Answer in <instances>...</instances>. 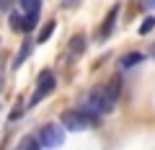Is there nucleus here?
Instances as JSON below:
<instances>
[{"instance_id":"nucleus-1","label":"nucleus","mask_w":155,"mask_h":150,"mask_svg":"<svg viewBox=\"0 0 155 150\" xmlns=\"http://www.w3.org/2000/svg\"><path fill=\"white\" fill-rule=\"evenodd\" d=\"M36 140H39L41 148H60L65 142V129H62V124H44L41 135Z\"/></svg>"},{"instance_id":"nucleus-2","label":"nucleus","mask_w":155,"mask_h":150,"mask_svg":"<svg viewBox=\"0 0 155 150\" xmlns=\"http://www.w3.org/2000/svg\"><path fill=\"white\" fill-rule=\"evenodd\" d=\"M62 127L70 129V132H83L91 124H88V119H85L83 111H65V114H62Z\"/></svg>"},{"instance_id":"nucleus-3","label":"nucleus","mask_w":155,"mask_h":150,"mask_svg":"<svg viewBox=\"0 0 155 150\" xmlns=\"http://www.w3.org/2000/svg\"><path fill=\"white\" fill-rule=\"evenodd\" d=\"M52 91H54V75H52V70H44L41 78H39V83H36V93H34L31 104H39V101L47 98Z\"/></svg>"},{"instance_id":"nucleus-4","label":"nucleus","mask_w":155,"mask_h":150,"mask_svg":"<svg viewBox=\"0 0 155 150\" xmlns=\"http://www.w3.org/2000/svg\"><path fill=\"white\" fill-rule=\"evenodd\" d=\"M116 13H119V5H114V8L109 11V16H106V23L101 26V36H98L101 42L111 36V31H114V23H116Z\"/></svg>"},{"instance_id":"nucleus-5","label":"nucleus","mask_w":155,"mask_h":150,"mask_svg":"<svg viewBox=\"0 0 155 150\" xmlns=\"http://www.w3.org/2000/svg\"><path fill=\"white\" fill-rule=\"evenodd\" d=\"M104 91H106V96H109V98L116 104V98L122 96V78H119V75H114V78L104 85Z\"/></svg>"},{"instance_id":"nucleus-6","label":"nucleus","mask_w":155,"mask_h":150,"mask_svg":"<svg viewBox=\"0 0 155 150\" xmlns=\"http://www.w3.org/2000/svg\"><path fill=\"white\" fill-rule=\"evenodd\" d=\"M85 44H88V42H85L83 34H75V36L70 39V44H67V47H70L72 55H83V52H85Z\"/></svg>"},{"instance_id":"nucleus-7","label":"nucleus","mask_w":155,"mask_h":150,"mask_svg":"<svg viewBox=\"0 0 155 150\" xmlns=\"http://www.w3.org/2000/svg\"><path fill=\"white\" fill-rule=\"evenodd\" d=\"M142 60H145L142 52H129V55H124L122 60H119V65H122V67H134V65H140Z\"/></svg>"},{"instance_id":"nucleus-8","label":"nucleus","mask_w":155,"mask_h":150,"mask_svg":"<svg viewBox=\"0 0 155 150\" xmlns=\"http://www.w3.org/2000/svg\"><path fill=\"white\" fill-rule=\"evenodd\" d=\"M18 150H41V145H39V140L34 137V135H26V137L18 142Z\"/></svg>"},{"instance_id":"nucleus-9","label":"nucleus","mask_w":155,"mask_h":150,"mask_svg":"<svg viewBox=\"0 0 155 150\" xmlns=\"http://www.w3.org/2000/svg\"><path fill=\"white\" fill-rule=\"evenodd\" d=\"M18 5L26 13H39L41 11V0H18Z\"/></svg>"},{"instance_id":"nucleus-10","label":"nucleus","mask_w":155,"mask_h":150,"mask_svg":"<svg viewBox=\"0 0 155 150\" xmlns=\"http://www.w3.org/2000/svg\"><path fill=\"white\" fill-rule=\"evenodd\" d=\"M52 31H54V21H47L44 28H41V34L36 36V42H39V44H41V42H47V39L52 36Z\"/></svg>"},{"instance_id":"nucleus-11","label":"nucleus","mask_w":155,"mask_h":150,"mask_svg":"<svg viewBox=\"0 0 155 150\" xmlns=\"http://www.w3.org/2000/svg\"><path fill=\"white\" fill-rule=\"evenodd\" d=\"M28 49H31V44H28V42H23V47H21V49H18L16 60H13V67H18V65H21V62H23V60H26V57H28Z\"/></svg>"},{"instance_id":"nucleus-12","label":"nucleus","mask_w":155,"mask_h":150,"mask_svg":"<svg viewBox=\"0 0 155 150\" xmlns=\"http://www.w3.org/2000/svg\"><path fill=\"white\" fill-rule=\"evenodd\" d=\"M153 28H155V18H153V16H147L142 23H140V34H142V36H145L147 31H153Z\"/></svg>"},{"instance_id":"nucleus-13","label":"nucleus","mask_w":155,"mask_h":150,"mask_svg":"<svg viewBox=\"0 0 155 150\" xmlns=\"http://www.w3.org/2000/svg\"><path fill=\"white\" fill-rule=\"evenodd\" d=\"M34 26H36V13H28L26 21H23V31H31Z\"/></svg>"},{"instance_id":"nucleus-14","label":"nucleus","mask_w":155,"mask_h":150,"mask_svg":"<svg viewBox=\"0 0 155 150\" xmlns=\"http://www.w3.org/2000/svg\"><path fill=\"white\" fill-rule=\"evenodd\" d=\"M11 28H13V31H21V28H23V21H21L18 13H13V16H11Z\"/></svg>"},{"instance_id":"nucleus-15","label":"nucleus","mask_w":155,"mask_h":150,"mask_svg":"<svg viewBox=\"0 0 155 150\" xmlns=\"http://www.w3.org/2000/svg\"><path fill=\"white\" fill-rule=\"evenodd\" d=\"M21 114H23V106H16V109L11 111V119L16 122V119H21Z\"/></svg>"},{"instance_id":"nucleus-16","label":"nucleus","mask_w":155,"mask_h":150,"mask_svg":"<svg viewBox=\"0 0 155 150\" xmlns=\"http://www.w3.org/2000/svg\"><path fill=\"white\" fill-rule=\"evenodd\" d=\"M78 3H80V0H62V5H65V8H72V5H78Z\"/></svg>"},{"instance_id":"nucleus-17","label":"nucleus","mask_w":155,"mask_h":150,"mask_svg":"<svg viewBox=\"0 0 155 150\" xmlns=\"http://www.w3.org/2000/svg\"><path fill=\"white\" fill-rule=\"evenodd\" d=\"M155 5V0H145V8H153Z\"/></svg>"},{"instance_id":"nucleus-18","label":"nucleus","mask_w":155,"mask_h":150,"mask_svg":"<svg viewBox=\"0 0 155 150\" xmlns=\"http://www.w3.org/2000/svg\"><path fill=\"white\" fill-rule=\"evenodd\" d=\"M150 55H153V57H155V44H153V49H150Z\"/></svg>"}]
</instances>
